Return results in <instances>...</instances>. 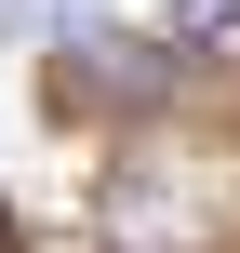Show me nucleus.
I'll list each match as a JSON object with an SVG mask.
<instances>
[{
	"label": "nucleus",
	"instance_id": "obj_4",
	"mask_svg": "<svg viewBox=\"0 0 240 253\" xmlns=\"http://www.w3.org/2000/svg\"><path fill=\"white\" fill-rule=\"evenodd\" d=\"M0 240H13V227H0Z\"/></svg>",
	"mask_w": 240,
	"mask_h": 253
},
{
	"label": "nucleus",
	"instance_id": "obj_1",
	"mask_svg": "<svg viewBox=\"0 0 240 253\" xmlns=\"http://www.w3.org/2000/svg\"><path fill=\"white\" fill-rule=\"evenodd\" d=\"M53 67H67V93H94V107H160L174 80H187V53L174 40H134V27H80V40H53Z\"/></svg>",
	"mask_w": 240,
	"mask_h": 253
},
{
	"label": "nucleus",
	"instance_id": "obj_2",
	"mask_svg": "<svg viewBox=\"0 0 240 253\" xmlns=\"http://www.w3.org/2000/svg\"><path fill=\"white\" fill-rule=\"evenodd\" d=\"M0 27H13V40H80L94 0H0Z\"/></svg>",
	"mask_w": 240,
	"mask_h": 253
},
{
	"label": "nucleus",
	"instance_id": "obj_3",
	"mask_svg": "<svg viewBox=\"0 0 240 253\" xmlns=\"http://www.w3.org/2000/svg\"><path fill=\"white\" fill-rule=\"evenodd\" d=\"M160 13H174V40H227L240 27V0H160Z\"/></svg>",
	"mask_w": 240,
	"mask_h": 253
}]
</instances>
